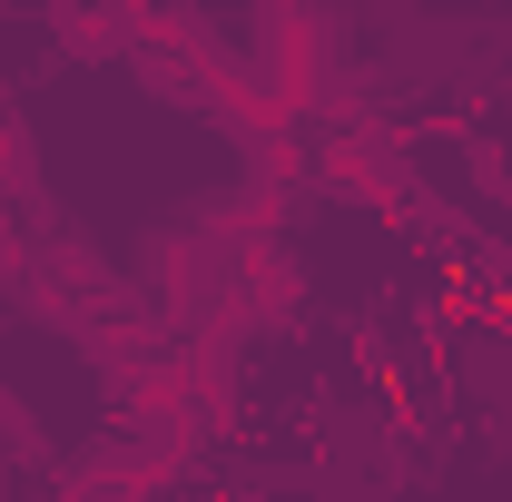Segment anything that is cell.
Segmentation results:
<instances>
[{"label": "cell", "instance_id": "obj_8", "mask_svg": "<svg viewBox=\"0 0 512 502\" xmlns=\"http://www.w3.org/2000/svg\"><path fill=\"white\" fill-rule=\"evenodd\" d=\"M394 217H404V227H414V237H424V247H434V256H463V247H473V237H483V227H473V217H463L453 197H434V188H424V178H414V188L394 197Z\"/></svg>", "mask_w": 512, "mask_h": 502}, {"label": "cell", "instance_id": "obj_1", "mask_svg": "<svg viewBox=\"0 0 512 502\" xmlns=\"http://www.w3.org/2000/svg\"><path fill=\"white\" fill-rule=\"evenodd\" d=\"M138 296L119 286V266L89 247V237H50V247H30V276H20V315L30 325H50V335H89V325H109L128 315Z\"/></svg>", "mask_w": 512, "mask_h": 502}, {"label": "cell", "instance_id": "obj_10", "mask_svg": "<svg viewBox=\"0 0 512 502\" xmlns=\"http://www.w3.org/2000/svg\"><path fill=\"white\" fill-rule=\"evenodd\" d=\"M0 197H10V207H30V197H40V138L10 119V109H0Z\"/></svg>", "mask_w": 512, "mask_h": 502}, {"label": "cell", "instance_id": "obj_12", "mask_svg": "<svg viewBox=\"0 0 512 502\" xmlns=\"http://www.w3.org/2000/svg\"><path fill=\"white\" fill-rule=\"evenodd\" d=\"M0 443H10V453H20V463H30V453H40V414H30V404H20V394H10V384H0Z\"/></svg>", "mask_w": 512, "mask_h": 502}, {"label": "cell", "instance_id": "obj_4", "mask_svg": "<svg viewBox=\"0 0 512 502\" xmlns=\"http://www.w3.org/2000/svg\"><path fill=\"white\" fill-rule=\"evenodd\" d=\"M227 315H237L247 335H286V325L306 315V266L286 256V237L256 247V256H237V276H227Z\"/></svg>", "mask_w": 512, "mask_h": 502}, {"label": "cell", "instance_id": "obj_11", "mask_svg": "<svg viewBox=\"0 0 512 502\" xmlns=\"http://www.w3.org/2000/svg\"><path fill=\"white\" fill-rule=\"evenodd\" d=\"M463 178H473V197L512 207V138L503 128H493V138H463Z\"/></svg>", "mask_w": 512, "mask_h": 502}, {"label": "cell", "instance_id": "obj_14", "mask_svg": "<svg viewBox=\"0 0 512 502\" xmlns=\"http://www.w3.org/2000/svg\"><path fill=\"white\" fill-rule=\"evenodd\" d=\"M10 473H20V453H10V443H0V483H10Z\"/></svg>", "mask_w": 512, "mask_h": 502}, {"label": "cell", "instance_id": "obj_16", "mask_svg": "<svg viewBox=\"0 0 512 502\" xmlns=\"http://www.w3.org/2000/svg\"><path fill=\"white\" fill-rule=\"evenodd\" d=\"M40 10H69V0H40Z\"/></svg>", "mask_w": 512, "mask_h": 502}, {"label": "cell", "instance_id": "obj_3", "mask_svg": "<svg viewBox=\"0 0 512 502\" xmlns=\"http://www.w3.org/2000/svg\"><path fill=\"white\" fill-rule=\"evenodd\" d=\"M168 493H178V473H168L158 453H138L128 434L89 443V453L60 473V502H168Z\"/></svg>", "mask_w": 512, "mask_h": 502}, {"label": "cell", "instance_id": "obj_7", "mask_svg": "<svg viewBox=\"0 0 512 502\" xmlns=\"http://www.w3.org/2000/svg\"><path fill=\"white\" fill-rule=\"evenodd\" d=\"M276 207H286L276 188L237 178V188H217L207 207H197V227H207V247H227V256H256V247H276Z\"/></svg>", "mask_w": 512, "mask_h": 502}, {"label": "cell", "instance_id": "obj_5", "mask_svg": "<svg viewBox=\"0 0 512 502\" xmlns=\"http://www.w3.org/2000/svg\"><path fill=\"white\" fill-rule=\"evenodd\" d=\"M119 434L138 443V453H158L168 473H188V463H197V443H207V424H197V404L178 394V375H168V384H148V394H138V404L119 414Z\"/></svg>", "mask_w": 512, "mask_h": 502}, {"label": "cell", "instance_id": "obj_13", "mask_svg": "<svg viewBox=\"0 0 512 502\" xmlns=\"http://www.w3.org/2000/svg\"><path fill=\"white\" fill-rule=\"evenodd\" d=\"M20 276H30V247H20V207L0 197V286L20 296Z\"/></svg>", "mask_w": 512, "mask_h": 502}, {"label": "cell", "instance_id": "obj_2", "mask_svg": "<svg viewBox=\"0 0 512 502\" xmlns=\"http://www.w3.org/2000/svg\"><path fill=\"white\" fill-rule=\"evenodd\" d=\"M306 188L335 197V207H384L394 217V197L414 188V158L394 148V128H375V138H306Z\"/></svg>", "mask_w": 512, "mask_h": 502}, {"label": "cell", "instance_id": "obj_6", "mask_svg": "<svg viewBox=\"0 0 512 502\" xmlns=\"http://www.w3.org/2000/svg\"><path fill=\"white\" fill-rule=\"evenodd\" d=\"M138 0H69L50 10V40H60V60H128L138 50Z\"/></svg>", "mask_w": 512, "mask_h": 502}, {"label": "cell", "instance_id": "obj_15", "mask_svg": "<svg viewBox=\"0 0 512 502\" xmlns=\"http://www.w3.org/2000/svg\"><path fill=\"white\" fill-rule=\"evenodd\" d=\"M503 119H512V79H503Z\"/></svg>", "mask_w": 512, "mask_h": 502}, {"label": "cell", "instance_id": "obj_9", "mask_svg": "<svg viewBox=\"0 0 512 502\" xmlns=\"http://www.w3.org/2000/svg\"><path fill=\"white\" fill-rule=\"evenodd\" d=\"M453 266H463V306H493V296H512V237H473Z\"/></svg>", "mask_w": 512, "mask_h": 502}]
</instances>
